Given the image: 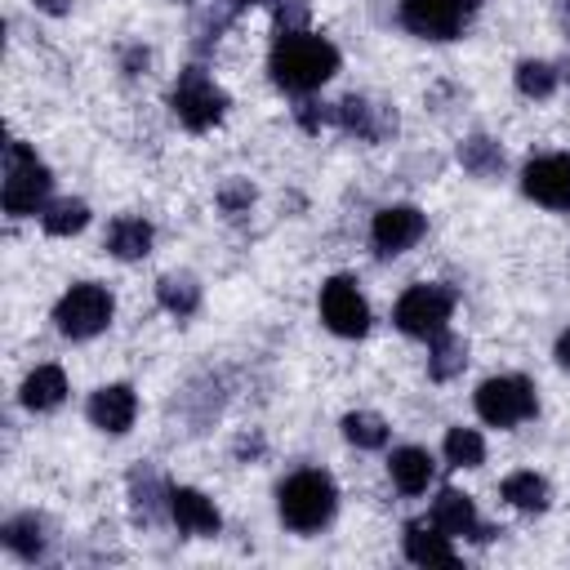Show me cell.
I'll list each match as a JSON object with an SVG mask.
<instances>
[{
	"label": "cell",
	"instance_id": "cell-1",
	"mask_svg": "<svg viewBox=\"0 0 570 570\" xmlns=\"http://www.w3.org/2000/svg\"><path fill=\"white\" fill-rule=\"evenodd\" d=\"M338 71V49L334 40L316 36V31H281L267 49V76L276 89L285 94H316L321 85H330Z\"/></svg>",
	"mask_w": 570,
	"mask_h": 570
},
{
	"label": "cell",
	"instance_id": "cell-2",
	"mask_svg": "<svg viewBox=\"0 0 570 570\" xmlns=\"http://www.w3.org/2000/svg\"><path fill=\"white\" fill-rule=\"evenodd\" d=\"M276 512L294 534H316L338 512V485L321 468H298L276 485Z\"/></svg>",
	"mask_w": 570,
	"mask_h": 570
},
{
	"label": "cell",
	"instance_id": "cell-3",
	"mask_svg": "<svg viewBox=\"0 0 570 570\" xmlns=\"http://www.w3.org/2000/svg\"><path fill=\"white\" fill-rule=\"evenodd\" d=\"M49 191H53V174L49 165L36 156V147L27 142H4V187H0V200H4V214L9 218H27V214H40L49 205Z\"/></svg>",
	"mask_w": 570,
	"mask_h": 570
},
{
	"label": "cell",
	"instance_id": "cell-4",
	"mask_svg": "<svg viewBox=\"0 0 570 570\" xmlns=\"http://www.w3.org/2000/svg\"><path fill=\"white\" fill-rule=\"evenodd\" d=\"M169 111H174V120L183 125V129H191V134H205V129H214L223 116H227V89L205 71V67H183L178 71V80H174V89H169Z\"/></svg>",
	"mask_w": 570,
	"mask_h": 570
},
{
	"label": "cell",
	"instance_id": "cell-5",
	"mask_svg": "<svg viewBox=\"0 0 570 570\" xmlns=\"http://www.w3.org/2000/svg\"><path fill=\"white\" fill-rule=\"evenodd\" d=\"M111 316H116V298H111V289L98 285V281H76V285L53 303V325H58V334H62V338H76V343L102 334V330L111 325Z\"/></svg>",
	"mask_w": 570,
	"mask_h": 570
},
{
	"label": "cell",
	"instance_id": "cell-6",
	"mask_svg": "<svg viewBox=\"0 0 570 570\" xmlns=\"http://www.w3.org/2000/svg\"><path fill=\"white\" fill-rule=\"evenodd\" d=\"M476 419L490 428H517L525 419L539 414V392L525 374H490L476 392H472Z\"/></svg>",
	"mask_w": 570,
	"mask_h": 570
},
{
	"label": "cell",
	"instance_id": "cell-7",
	"mask_svg": "<svg viewBox=\"0 0 570 570\" xmlns=\"http://www.w3.org/2000/svg\"><path fill=\"white\" fill-rule=\"evenodd\" d=\"M450 316H454V289L441 285V281H419V285H410V289L396 298V307H392L396 330L410 334V338H423V343L436 338L441 330H450Z\"/></svg>",
	"mask_w": 570,
	"mask_h": 570
},
{
	"label": "cell",
	"instance_id": "cell-8",
	"mask_svg": "<svg viewBox=\"0 0 570 570\" xmlns=\"http://www.w3.org/2000/svg\"><path fill=\"white\" fill-rule=\"evenodd\" d=\"M396 18L419 40H454L472 22V0H396Z\"/></svg>",
	"mask_w": 570,
	"mask_h": 570
},
{
	"label": "cell",
	"instance_id": "cell-9",
	"mask_svg": "<svg viewBox=\"0 0 570 570\" xmlns=\"http://www.w3.org/2000/svg\"><path fill=\"white\" fill-rule=\"evenodd\" d=\"M321 321L338 338H361L370 330V303L352 276H330L321 285Z\"/></svg>",
	"mask_w": 570,
	"mask_h": 570
},
{
	"label": "cell",
	"instance_id": "cell-10",
	"mask_svg": "<svg viewBox=\"0 0 570 570\" xmlns=\"http://www.w3.org/2000/svg\"><path fill=\"white\" fill-rule=\"evenodd\" d=\"M521 191L557 214H570V156L566 151H543L534 160H525L521 169Z\"/></svg>",
	"mask_w": 570,
	"mask_h": 570
},
{
	"label": "cell",
	"instance_id": "cell-11",
	"mask_svg": "<svg viewBox=\"0 0 570 570\" xmlns=\"http://www.w3.org/2000/svg\"><path fill=\"white\" fill-rule=\"evenodd\" d=\"M428 232V214L419 205H383L370 223V245L379 258H396L405 249H414Z\"/></svg>",
	"mask_w": 570,
	"mask_h": 570
},
{
	"label": "cell",
	"instance_id": "cell-12",
	"mask_svg": "<svg viewBox=\"0 0 570 570\" xmlns=\"http://www.w3.org/2000/svg\"><path fill=\"white\" fill-rule=\"evenodd\" d=\"M85 414H89V423H94L98 432L125 436V432L134 428V419H138V392H134L129 383H102V387H94Z\"/></svg>",
	"mask_w": 570,
	"mask_h": 570
},
{
	"label": "cell",
	"instance_id": "cell-13",
	"mask_svg": "<svg viewBox=\"0 0 570 570\" xmlns=\"http://www.w3.org/2000/svg\"><path fill=\"white\" fill-rule=\"evenodd\" d=\"M169 521L191 539H214L223 530V512L196 485H169Z\"/></svg>",
	"mask_w": 570,
	"mask_h": 570
},
{
	"label": "cell",
	"instance_id": "cell-14",
	"mask_svg": "<svg viewBox=\"0 0 570 570\" xmlns=\"http://www.w3.org/2000/svg\"><path fill=\"white\" fill-rule=\"evenodd\" d=\"M432 521H436L445 534H454V539H476V543H485V539L499 534V530L481 525V512H476L472 494H463V490H454V485L436 490V499H432Z\"/></svg>",
	"mask_w": 570,
	"mask_h": 570
},
{
	"label": "cell",
	"instance_id": "cell-15",
	"mask_svg": "<svg viewBox=\"0 0 570 570\" xmlns=\"http://www.w3.org/2000/svg\"><path fill=\"white\" fill-rule=\"evenodd\" d=\"M334 125H338L343 134L361 138V142H383L387 134H396V111H387V107H379V102L352 94V98L334 102Z\"/></svg>",
	"mask_w": 570,
	"mask_h": 570
},
{
	"label": "cell",
	"instance_id": "cell-16",
	"mask_svg": "<svg viewBox=\"0 0 570 570\" xmlns=\"http://www.w3.org/2000/svg\"><path fill=\"white\" fill-rule=\"evenodd\" d=\"M401 548L414 566H454L459 552H454V534H445L436 521H410L401 530Z\"/></svg>",
	"mask_w": 570,
	"mask_h": 570
},
{
	"label": "cell",
	"instance_id": "cell-17",
	"mask_svg": "<svg viewBox=\"0 0 570 570\" xmlns=\"http://www.w3.org/2000/svg\"><path fill=\"white\" fill-rule=\"evenodd\" d=\"M151 245H156V227H151L142 214H120V218H111V227H107V236H102V249H107L111 258H120V263L147 258Z\"/></svg>",
	"mask_w": 570,
	"mask_h": 570
},
{
	"label": "cell",
	"instance_id": "cell-18",
	"mask_svg": "<svg viewBox=\"0 0 570 570\" xmlns=\"http://www.w3.org/2000/svg\"><path fill=\"white\" fill-rule=\"evenodd\" d=\"M387 476H392V485L401 490V494H428V485L436 481V459L423 450V445H401V450H392V459H387Z\"/></svg>",
	"mask_w": 570,
	"mask_h": 570
},
{
	"label": "cell",
	"instance_id": "cell-19",
	"mask_svg": "<svg viewBox=\"0 0 570 570\" xmlns=\"http://www.w3.org/2000/svg\"><path fill=\"white\" fill-rule=\"evenodd\" d=\"M0 543L18 557V561H40L49 552V521L36 512H18L0 525Z\"/></svg>",
	"mask_w": 570,
	"mask_h": 570
},
{
	"label": "cell",
	"instance_id": "cell-20",
	"mask_svg": "<svg viewBox=\"0 0 570 570\" xmlns=\"http://www.w3.org/2000/svg\"><path fill=\"white\" fill-rule=\"evenodd\" d=\"M129 508L142 525H156L160 517H169V485L156 476V468H134L129 472Z\"/></svg>",
	"mask_w": 570,
	"mask_h": 570
},
{
	"label": "cell",
	"instance_id": "cell-21",
	"mask_svg": "<svg viewBox=\"0 0 570 570\" xmlns=\"http://www.w3.org/2000/svg\"><path fill=\"white\" fill-rule=\"evenodd\" d=\"M67 370L62 365H36L27 379H22V387H18V401L27 405V410H36V414H45V410H58L62 401H67Z\"/></svg>",
	"mask_w": 570,
	"mask_h": 570
},
{
	"label": "cell",
	"instance_id": "cell-22",
	"mask_svg": "<svg viewBox=\"0 0 570 570\" xmlns=\"http://www.w3.org/2000/svg\"><path fill=\"white\" fill-rule=\"evenodd\" d=\"M499 494H503V503L517 508V512H543V508L552 503V485H548V476H539L534 468L508 472L503 485H499Z\"/></svg>",
	"mask_w": 570,
	"mask_h": 570
},
{
	"label": "cell",
	"instance_id": "cell-23",
	"mask_svg": "<svg viewBox=\"0 0 570 570\" xmlns=\"http://www.w3.org/2000/svg\"><path fill=\"white\" fill-rule=\"evenodd\" d=\"M463 365H468V343H463L459 334L441 330L436 338H428V379H432V383H450V379H459Z\"/></svg>",
	"mask_w": 570,
	"mask_h": 570
},
{
	"label": "cell",
	"instance_id": "cell-24",
	"mask_svg": "<svg viewBox=\"0 0 570 570\" xmlns=\"http://www.w3.org/2000/svg\"><path fill=\"white\" fill-rule=\"evenodd\" d=\"M459 165L472 174V178H499L503 174V147L499 138L490 134H468L459 142Z\"/></svg>",
	"mask_w": 570,
	"mask_h": 570
},
{
	"label": "cell",
	"instance_id": "cell-25",
	"mask_svg": "<svg viewBox=\"0 0 570 570\" xmlns=\"http://www.w3.org/2000/svg\"><path fill=\"white\" fill-rule=\"evenodd\" d=\"M156 303L169 312V316H191L196 307H200V285H196V276H187V272H165L160 281H156Z\"/></svg>",
	"mask_w": 570,
	"mask_h": 570
},
{
	"label": "cell",
	"instance_id": "cell-26",
	"mask_svg": "<svg viewBox=\"0 0 570 570\" xmlns=\"http://www.w3.org/2000/svg\"><path fill=\"white\" fill-rule=\"evenodd\" d=\"M512 80H517V94H521V98L543 102V98H552V94H557L561 71H557L548 58H521V62H517V71H512Z\"/></svg>",
	"mask_w": 570,
	"mask_h": 570
},
{
	"label": "cell",
	"instance_id": "cell-27",
	"mask_svg": "<svg viewBox=\"0 0 570 570\" xmlns=\"http://www.w3.org/2000/svg\"><path fill=\"white\" fill-rule=\"evenodd\" d=\"M343 441L347 445H356V450H383L387 445V436H392V428H387V419L383 414H374V410H352V414H343Z\"/></svg>",
	"mask_w": 570,
	"mask_h": 570
},
{
	"label": "cell",
	"instance_id": "cell-28",
	"mask_svg": "<svg viewBox=\"0 0 570 570\" xmlns=\"http://www.w3.org/2000/svg\"><path fill=\"white\" fill-rule=\"evenodd\" d=\"M40 227H45L49 236H76V232H85V227H89V205H85V200H76V196L49 200V205L40 209Z\"/></svg>",
	"mask_w": 570,
	"mask_h": 570
},
{
	"label": "cell",
	"instance_id": "cell-29",
	"mask_svg": "<svg viewBox=\"0 0 570 570\" xmlns=\"http://www.w3.org/2000/svg\"><path fill=\"white\" fill-rule=\"evenodd\" d=\"M441 450H445V463H450V468H481V463H485V441H481V432H476V428H463V423L445 432Z\"/></svg>",
	"mask_w": 570,
	"mask_h": 570
},
{
	"label": "cell",
	"instance_id": "cell-30",
	"mask_svg": "<svg viewBox=\"0 0 570 570\" xmlns=\"http://www.w3.org/2000/svg\"><path fill=\"white\" fill-rule=\"evenodd\" d=\"M218 209H223L227 218H245V214L254 209V183H249V178H227V183L218 187Z\"/></svg>",
	"mask_w": 570,
	"mask_h": 570
},
{
	"label": "cell",
	"instance_id": "cell-31",
	"mask_svg": "<svg viewBox=\"0 0 570 570\" xmlns=\"http://www.w3.org/2000/svg\"><path fill=\"white\" fill-rule=\"evenodd\" d=\"M272 22H276V31H303L307 0H272Z\"/></svg>",
	"mask_w": 570,
	"mask_h": 570
},
{
	"label": "cell",
	"instance_id": "cell-32",
	"mask_svg": "<svg viewBox=\"0 0 570 570\" xmlns=\"http://www.w3.org/2000/svg\"><path fill=\"white\" fill-rule=\"evenodd\" d=\"M294 120H298L307 134H321L325 125H334V107H325V102H298V107H294Z\"/></svg>",
	"mask_w": 570,
	"mask_h": 570
},
{
	"label": "cell",
	"instance_id": "cell-33",
	"mask_svg": "<svg viewBox=\"0 0 570 570\" xmlns=\"http://www.w3.org/2000/svg\"><path fill=\"white\" fill-rule=\"evenodd\" d=\"M147 62H151V49H142V45H129V49H125V58H120L125 76H142V71H147Z\"/></svg>",
	"mask_w": 570,
	"mask_h": 570
},
{
	"label": "cell",
	"instance_id": "cell-34",
	"mask_svg": "<svg viewBox=\"0 0 570 570\" xmlns=\"http://www.w3.org/2000/svg\"><path fill=\"white\" fill-rule=\"evenodd\" d=\"M71 4H76V0H36V9H40V13H49V18L71 13Z\"/></svg>",
	"mask_w": 570,
	"mask_h": 570
},
{
	"label": "cell",
	"instance_id": "cell-35",
	"mask_svg": "<svg viewBox=\"0 0 570 570\" xmlns=\"http://www.w3.org/2000/svg\"><path fill=\"white\" fill-rule=\"evenodd\" d=\"M552 356H557V365H561V370H570V330H561V334H557Z\"/></svg>",
	"mask_w": 570,
	"mask_h": 570
},
{
	"label": "cell",
	"instance_id": "cell-36",
	"mask_svg": "<svg viewBox=\"0 0 570 570\" xmlns=\"http://www.w3.org/2000/svg\"><path fill=\"white\" fill-rule=\"evenodd\" d=\"M249 4H263V0H227V9H249Z\"/></svg>",
	"mask_w": 570,
	"mask_h": 570
},
{
	"label": "cell",
	"instance_id": "cell-37",
	"mask_svg": "<svg viewBox=\"0 0 570 570\" xmlns=\"http://www.w3.org/2000/svg\"><path fill=\"white\" fill-rule=\"evenodd\" d=\"M566 9H570V0H566Z\"/></svg>",
	"mask_w": 570,
	"mask_h": 570
},
{
	"label": "cell",
	"instance_id": "cell-38",
	"mask_svg": "<svg viewBox=\"0 0 570 570\" xmlns=\"http://www.w3.org/2000/svg\"><path fill=\"white\" fill-rule=\"evenodd\" d=\"M566 76H570V71H566Z\"/></svg>",
	"mask_w": 570,
	"mask_h": 570
}]
</instances>
